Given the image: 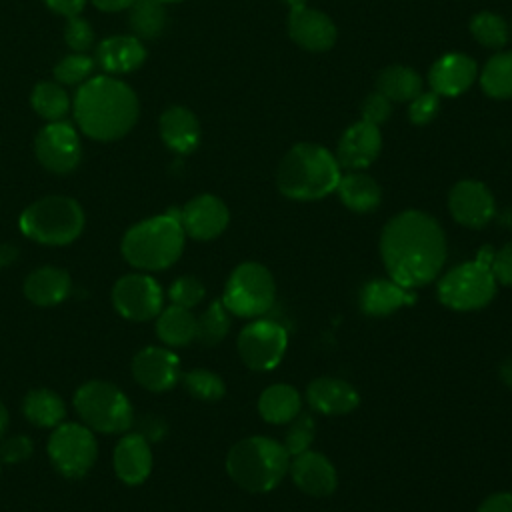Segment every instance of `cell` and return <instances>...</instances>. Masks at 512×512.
<instances>
[{"mask_svg": "<svg viewBox=\"0 0 512 512\" xmlns=\"http://www.w3.org/2000/svg\"><path fill=\"white\" fill-rule=\"evenodd\" d=\"M132 374L136 382L150 392H166L180 380L178 356L162 346H148L132 360Z\"/></svg>", "mask_w": 512, "mask_h": 512, "instance_id": "17", "label": "cell"}, {"mask_svg": "<svg viewBox=\"0 0 512 512\" xmlns=\"http://www.w3.org/2000/svg\"><path fill=\"white\" fill-rule=\"evenodd\" d=\"M448 210L458 224L466 228H484L496 214V202L484 182L468 178L450 188Z\"/></svg>", "mask_w": 512, "mask_h": 512, "instance_id": "14", "label": "cell"}, {"mask_svg": "<svg viewBox=\"0 0 512 512\" xmlns=\"http://www.w3.org/2000/svg\"><path fill=\"white\" fill-rule=\"evenodd\" d=\"M302 412V398L290 384H270L258 396V414L270 424H288Z\"/></svg>", "mask_w": 512, "mask_h": 512, "instance_id": "28", "label": "cell"}, {"mask_svg": "<svg viewBox=\"0 0 512 512\" xmlns=\"http://www.w3.org/2000/svg\"><path fill=\"white\" fill-rule=\"evenodd\" d=\"M230 312L222 300H214L200 316H196V340L204 346L220 344L230 330Z\"/></svg>", "mask_w": 512, "mask_h": 512, "instance_id": "35", "label": "cell"}, {"mask_svg": "<svg viewBox=\"0 0 512 512\" xmlns=\"http://www.w3.org/2000/svg\"><path fill=\"white\" fill-rule=\"evenodd\" d=\"M446 252L442 226L422 210H404L392 216L380 234V258L388 278L410 290L438 278Z\"/></svg>", "mask_w": 512, "mask_h": 512, "instance_id": "1", "label": "cell"}, {"mask_svg": "<svg viewBox=\"0 0 512 512\" xmlns=\"http://www.w3.org/2000/svg\"><path fill=\"white\" fill-rule=\"evenodd\" d=\"M18 258V250L12 244H0V268L10 266Z\"/></svg>", "mask_w": 512, "mask_h": 512, "instance_id": "50", "label": "cell"}, {"mask_svg": "<svg viewBox=\"0 0 512 512\" xmlns=\"http://www.w3.org/2000/svg\"><path fill=\"white\" fill-rule=\"evenodd\" d=\"M84 228L80 204L68 196H46L30 204L20 216L24 236L50 246L74 242Z\"/></svg>", "mask_w": 512, "mask_h": 512, "instance_id": "6", "label": "cell"}, {"mask_svg": "<svg viewBox=\"0 0 512 512\" xmlns=\"http://www.w3.org/2000/svg\"><path fill=\"white\" fill-rule=\"evenodd\" d=\"M162 302V288L148 274H126L112 288V304L116 312L134 322L156 318L162 310Z\"/></svg>", "mask_w": 512, "mask_h": 512, "instance_id": "12", "label": "cell"}, {"mask_svg": "<svg viewBox=\"0 0 512 512\" xmlns=\"http://www.w3.org/2000/svg\"><path fill=\"white\" fill-rule=\"evenodd\" d=\"M510 38H512V24H510Z\"/></svg>", "mask_w": 512, "mask_h": 512, "instance_id": "55", "label": "cell"}, {"mask_svg": "<svg viewBox=\"0 0 512 512\" xmlns=\"http://www.w3.org/2000/svg\"><path fill=\"white\" fill-rule=\"evenodd\" d=\"M152 470L150 442L138 432L126 434L114 448V472L126 484H140Z\"/></svg>", "mask_w": 512, "mask_h": 512, "instance_id": "23", "label": "cell"}, {"mask_svg": "<svg viewBox=\"0 0 512 512\" xmlns=\"http://www.w3.org/2000/svg\"><path fill=\"white\" fill-rule=\"evenodd\" d=\"M290 10L292 8H300V6H306V0H282Z\"/></svg>", "mask_w": 512, "mask_h": 512, "instance_id": "53", "label": "cell"}, {"mask_svg": "<svg viewBox=\"0 0 512 512\" xmlns=\"http://www.w3.org/2000/svg\"><path fill=\"white\" fill-rule=\"evenodd\" d=\"M6 428H8V410H6V406L0 402V438H2V434L6 432Z\"/></svg>", "mask_w": 512, "mask_h": 512, "instance_id": "52", "label": "cell"}, {"mask_svg": "<svg viewBox=\"0 0 512 512\" xmlns=\"http://www.w3.org/2000/svg\"><path fill=\"white\" fill-rule=\"evenodd\" d=\"M146 58V50L136 36H110L96 48V60L110 74H126L136 70Z\"/></svg>", "mask_w": 512, "mask_h": 512, "instance_id": "25", "label": "cell"}, {"mask_svg": "<svg viewBox=\"0 0 512 512\" xmlns=\"http://www.w3.org/2000/svg\"><path fill=\"white\" fill-rule=\"evenodd\" d=\"M230 222L228 206L214 194H200L180 210V224L186 236L194 240H212L220 236Z\"/></svg>", "mask_w": 512, "mask_h": 512, "instance_id": "16", "label": "cell"}, {"mask_svg": "<svg viewBox=\"0 0 512 512\" xmlns=\"http://www.w3.org/2000/svg\"><path fill=\"white\" fill-rule=\"evenodd\" d=\"M34 152L38 162L54 172V174H68L72 172L82 156L80 140L72 124L56 120L46 124L34 142Z\"/></svg>", "mask_w": 512, "mask_h": 512, "instance_id": "13", "label": "cell"}, {"mask_svg": "<svg viewBox=\"0 0 512 512\" xmlns=\"http://www.w3.org/2000/svg\"><path fill=\"white\" fill-rule=\"evenodd\" d=\"M340 176L342 168L328 148L314 142H298L282 156L276 170V186L290 200L310 202L334 192Z\"/></svg>", "mask_w": 512, "mask_h": 512, "instance_id": "3", "label": "cell"}, {"mask_svg": "<svg viewBox=\"0 0 512 512\" xmlns=\"http://www.w3.org/2000/svg\"><path fill=\"white\" fill-rule=\"evenodd\" d=\"M204 294H206V288L196 276H180L172 282V286L168 290L170 302L176 306L188 308V310L194 308L196 304H200Z\"/></svg>", "mask_w": 512, "mask_h": 512, "instance_id": "40", "label": "cell"}, {"mask_svg": "<svg viewBox=\"0 0 512 512\" xmlns=\"http://www.w3.org/2000/svg\"><path fill=\"white\" fill-rule=\"evenodd\" d=\"M92 68H94V60L84 52H78L62 58L54 68V76L62 84H80V82H86Z\"/></svg>", "mask_w": 512, "mask_h": 512, "instance_id": "39", "label": "cell"}, {"mask_svg": "<svg viewBox=\"0 0 512 512\" xmlns=\"http://www.w3.org/2000/svg\"><path fill=\"white\" fill-rule=\"evenodd\" d=\"M490 270L498 284L512 286V242H506L498 250H494Z\"/></svg>", "mask_w": 512, "mask_h": 512, "instance_id": "45", "label": "cell"}, {"mask_svg": "<svg viewBox=\"0 0 512 512\" xmlns=\"http://www.w3.org/2000/svg\"><path fill=\"white\" fill-rule=\"evenodd\" d=\"M470 34L480 46L500 50L510 40V24L500 14L484 10L472 16Z\"/></svg>", "mask_w": 512, "mask_h": 512, "instance_id": "34", "label": "cell"}, {"mask_svg": "<svg viewBox=\"0 0 512 512\" xmlns=\"http://www.w3.org/2000/svg\"><path fill=\"white\" fill-rule=\"evenodd\" d=\"M184 386L188 390L190 396L204 400V402H216L224 396L226 386L222 382V378L206 368H196L184 374Z\"/></svg>", "mask_w": 512, "mask_h": 512, "instance_id": "37", "label": "cell"}, {"mask_svg": "<svg viewBox=\"0 0 512 512\" xmlns=\"http://www.w3.org/2000/svg\"><path fill=\"white\" fill-rule=\"evenodd\" d=\"M478 82L486 96L494 100L512 98V50L492 54L478 74Z\"/></svg>", "mask_w": 512, "mask_h": 512, "instance_id": "31", "label": "cell"}, {"mask_svg": "<svg viewBox=\"0 0 512 512\" xmlns=\"http://www.w3.org/2000/svg\"><path fill=\"white\" fill-rule=\"evenodd\" d=\"M32 108L46 120L56 122L62 120L64 114L68 112V94L64 88L56 82H40L34 86L32 96H30Z\"/></svg>", "mask_w": 512, "mask_h": 512, "instance_id": "36", "label": "cell"}, {"mask_svg": "<svg viewBox=\"0 0 512 512\" xmlns=\"http://www.w3.org/2000/svg\"><path fill=\"white\" fill-rule=\"evenodd\" d=\"M288 34L306 52H326L336 42V24L316 8L300 6L288 14Z\"/></svg>", "mask_w": 512, "mask_h": 512, "instance_id": "18", "label": "cell"}, {"mask_svg": "<svg viewBox=\"0 0 512 512\" xmlns=\"http://www.w3.org/2000/svg\"><path fill=\"white\" fill-rule=\"evenodd\" d=\"M158 2H162V4H164V2H180V0H158Z\"/></svg>", "mask_w": 512, "mask_h": 512, "instance_id": "54", "label": "cell"}, {"mask_svg": "<svg viewBox=\"0 0 512 512\" xmlns=\"http://www.w3.org/2000/svg\"><path fill=\"white\" fill-rule=\"evenodd\" d=\"M316 434V426H314V418L310 414H298L292 422H288V430L284 434V450L292 456L302 454L306 450H310L312 440Z\"/></svg>", "mask_w": 512, "mask_h": 512, "instance_id": "38", "label": "cell"}, {"mask_svg": "<svg viewBox=\"0 0 512 512\" xmlns=\"http://www.w3.org/2000/svg\"><path fill=\"white\" fill-rule=\"evenodd\" d=\"M22 410L24 416L38 428H56L66 414L64 400L48 388L30 390L22 402Z\"/></svg>", "mask_w": 512, "mask_h": 512, "instance_id": "32", "label": "cell"}, {"mask_svg": "<svg viewBox=\"0 0 512 512\" xmlns=\"http://www.w3.org/2000/svg\"><path fill=\"white\" fill-rule=\"evenodd\" d=\"M160 136L176 154H190L200 144V122L184 106H170L160 116Z\"/></svg>", "mask_w": 512, "mask_h": 512, "instance_id": "24", "label": "cell"}, {"mask_svg": "<svg viewBox=\"0 0 512 512\" xmlns=\"http://www.w3.org/2000/svg\"><path fill=\"white\" fill-rule=\"evenodd\" d=\"M96 452L94 434L84 424H58L48 440V456L54 468L68 478L84 476L92 468Z\"/></svg>", "mask_w": 512, "mask_h": 512, "instance_id": "11", "label": "cell"}, {"mask_svg": "<svg viewBox=\"0 0 512 512\" xmlns=\"http://www.w3.org/2000/svg\"><path fill=\"white\" fill-rule=\"evenodd\" d=\"M74 116L86 136L104 142L118 140L138 120V98L124 82L112 76H96L78 88Z\"/></svg>", "mask_w": 512, "mask_h": 512, "instance_id": "2", "label": "cell"}, {"mask_svg": "<svg viewBox=\"0 0 512 512\" xmlns=\"http://www.w3.org/2000/svg\"><path fill=\"white\" fill-rule=\"evenodd\" d=\"M156 334L166 346H188L196 340V316L188 308L170 304L156 316Z\"/></svg>", "mask_w": 512, "mask_h": 512, "instance_id": "30", "label": "cell"}, {"mask_svg": "<svg viewBox=\"0 0 512 512\" xmlns=\"http://www.w3.org/2000/svg\"><path fill=\"white\" fill-rule=\"evenodd\" d=\"M138 434L148 442H160L166 434V422L156 414H146L138 422Z\"/></svg>", "mask_w": 512, "mask_h": 512, "instance_id": "46", "label": "cell"}, {"mask_svg": "<svg viewBox=\"0 0 512 512\" xmlns=\"http://www.w3.org/2000/svg\"><path fill=\"white\" fill-rule=\"evenodd\" d=\"M276 300V282L270 270L260 262L238 264L226 280L222 304L240 318L264 316Z\"/></svg>", "mask_w": 512, "mask_h": 512, "instance_id": "8", "label": "cell"}, {"mask_svg": "<svg viewBox=\"0 0 512 512\" xmlns=\"http://www.w3.org/2000/svg\"><path fill=\"white\" fill-rule=\"evenodd\" d=\"M74 408L84 426L102 434H120L132 426V406L110 382L92 380L80 386L74 394Z\"/></svg>", "mask_w": 512, "mask_h": 512, "instance_id": "7", "label": "cell"}, {"mask_svg": "<svg viewBox=\"0 0 512 512\" xmlns=\"http://www.w3.org/2000/svg\"><path fill=\"white\" fill-rule=\"evenodd\" d=\"M136 0H92V4L102 12H120L134 4Z\"/></svg>", "mask_w": 512, "mask_h": 512, "instance_id": "49", "label": "cell"}, {"mask_svg": "<svg viewBox=\"0 0 512 512\" xmlns=\"http://www.w3.org/2000/svg\"><path fill=\"white\" fill-rule=\"evenodd\" d=\"M414 290L392 278H374L360 290V308L368 316H388L414 302Z\"/></svg>", "mask_w": 512, "mask_h": 512, "instance_id": "22", "label": "cell"}, {"mask_svg": "<svg viewBox=\"0 0 512 512\" xmlns=\"http://www.w3.org/2000/svg\"><path fill=\"white\" fill-rule=\"evenodd\" d=\"M380 150H382L380 126L358 120L342 132L334 156L340 168H346L350 172V170L368 168L380 156Z\"/></svg>", "mask_w": 512, "mask_h": 512, "instance_id": "15", "label": "cell"}, {"mask_svg": "<svg viewBox=\"0 0 512 512\" xmlns=\"http://www.w3.org/2000/svg\"><path fill=\"white\" fill-rule=\"evenodd\" d=\"M476 512H512V492L490 494Z\"/></svg>", "mask_w": 512, "mask_h": 512, "instance_id": "47", "label": "cell"}, {"mask_svg": "<svg viewBox=\"0 0 512 512\" xmlns=\"http://www.w3.org/2000/svg\"><path fill=\"white\" fill-rule=\"evenodd\" d=\"M500 378L502 382L512 388V356H508L502 364H500Z\"/></svg>", "mask_w": 512, "mask_h": 512, "instance_id": "51", "label": "cell"}, {"mask_svg": "<svg viewBox=\"0 0 512 512\" xmlns=\"http://www.w3.org/2000/svg\"><path fill=\"white\" fill-rule=\"evenodd\" d=\"M306 400L312 410L326 416L350 414L360 404L358 390L344 378L318 376L306 386Z\"/></svg>", "mask_w": 512, "mask_h": 512, "instance_id": "21", "label": "cell"}, {"mask_svg": "<svg viewBox=\"0 0 512 512\" xmlns=\"http://www.w3.org/2000/svg\"><path fill=\"white\" fill-rule=\"evenodd\" d=\"M376 90L390 102H410L422 92V76L404 64H390L376 76Z\"/></svg>", "mask_w": 512, "mask_h": 512, "instance_id": "29", "label": "cell"}, {"mask_svg": "<svg viewBox=\"0 0 512 512\" xmlns=\"http://www.w3.org/2000/svg\"><path fill=\"white\" fill-rule=\"evenodd\" d=\"M24 294L36 306H54L70 294V276L56 266H40L24 280Z\"/></svg>", "mask_w": 512, "mask_h": 512, "instance_id": "27", "label": "cell"}, {"mask_svg": "<svg viewBox=\"0 0 512 512\" xmlns=\"http://www.w3.org/2000/svg\"><path fill=\"white\" fill-rule=\"evenodd\" d=\"M478 66L474 58L462 52H450L440 56L428 72L430 90L438 96H460L476 80Z\"/></svg>", "mask_w": 512, "mask_h": 512, "instance_id": "20", "label": "cell"}, {"mask_svg": "<svg viewBox=\"0 0 512 512\" xmlns=\"http://www.w3.org/2000/svg\"><path fill=\"white\" fill-rule=\"evenodd\" d=\"M440 112V96L432 90H422L408 102V118L416 126H424L436 118Z\"/></svg>", "mask_w": 512, "mask_h": 512, "instance_id": "41", "label": "cell"}, {"mask_svg": "<svg viewBox=\"0 0 512 512\" xmlns=\"http://www.w3.org/2000/svg\"><path fill=\"white\" fill-rule=\"evenodd\" d=\"M184 238L180 210H170L134 224L122 238V256L138 270H164L180 258Z\"/></svg>", "mask_w": 512, "mask_h": 512, "instance_id": "4", "label": "cell"}, {"mask_svg": "<svg viewBox=\"0 0 512 512\" xmlns=\"http://www.w3.org/2000/svg\"><path fill=\"white\" fill-rule=\"evenodd\" d=\"M52 12L62 14L66 18L78 16L86 4V0H42Z\"/></svg>", "mask_w": 512, "mask_h": 512, "instance_id": "48", "label": "cell"}, {"mask_svg": "<svg viewBox=\"0 0 512 512\" xmlns=\"http://www.w3.org/2000/svg\"><path fill=\"white\" fill-rule=\"evenodd\" d=\"M128 24L136 38H156L164 32L166 26V10L164 4L158 0H136L130 6Z\"/></svg>", "mask_w": 512, "mask_h": 512, "instance_id": "33", "label": "cell"}, {"mask_svg": "<svg viewBox=\"0 0 512 512\" xmlns=\"http://www.w3.org/2000/svg\"><path fill=\"white\" fill-rule=\"evenodd\" d=\"M288 474L298 490L308 496H330L338 486V474L334 464L320 452L306 450L290 458Z\"/></svg>", "mask_w": 512, "mask_h": 512, "instance_id": "19", "label": "cell"}, {"mask_svg": "<svg viewBox=\"0 0 512 512\" xmlns=\"http://www.w3.org/2000/svg\"><path fill=\"white\" fill-rule=\"evenodd\" d=\"M290 454L282 442L268 436L238 440L226 456L228 476L244 490L262 494L274 490L288 474Z\"/></svg>", "mask_w": 512, "mask_h": 512, "instance_id": "5", "label": "cell"}, {"mask_svg": "<svg viewBox=\"0 0 512 512\" xmlns=\"http://www.w3.org/2000/svg\"><path fill=\"white\" fill-rule=\"evenodd\" d=\"M498 282L488 264L480 260L450 268L438 282V300L456 312L480 310L496 296Z\"/></svg>", "mask_w": 512, "mask_h": 512, "instance_id": "9", "label": "cell"}, {"mask_svg": "<svg viewBox=\"0 0 512 512\" xmlns=\"http://www.w3.org/2000/svg\"><path fill=\"white\" fill-rule=\"evenodd\" d=\"M360 112H362L360 120H364L368 124H374V126H380L390 118L392 102L386 96H382L378 90H374L362 100Z\"/></svg>", "mask_w": 512, "mask_h": 512, "instance_id": "42", "label": "cell"}, {"mask_svg": "<svg viewBox=\"0 0 512 512\" xmlns=\"http://www.w3.org/2000/svg\"><path fill=\"white\" fill-rule=\"evenodd\" d=\"M236 346L240 360L250 370L268 372L282 362L288 348V332L282 324L260 316L240 330Z\"/></svg>", "mask_w": 512, "mask_h": 512, "instance_id": "10", "label": "cell"}, {"mask_svg": "<svg viewBox=\"0 0 512 512\" xmlns=\"http://www.w3.org/2000/svg\"><path fill=\"white\" fill-rule=\"evenodd\" d=\"M30 454H32V442L24 434L10 436L0 442V460L2 462L16 464V462L26 460Z\"/></svg>", "mask_w": 512, "mask_h": 512, "instance_id": "44", "label": "cell"}, {"mask_svg": "<svg viewBox=\"0 0 512 512\" xmlns=\"http://www.w3.org/2000/svg\"><path fill=\"white\" fill-rule=\"evenodd\" d=\"M64 40L72 50L84 52L92 46L94 32H92V28L86 20H82L78 16H72V18H68V24H66V30H64Z\"/></svg>", "mask_w": 512, "mask_h": 512, "instance_id": "43", "label": "cell"}, {"mask_svg": "<svg viewBox=\"0 0 512 512\" xmlns=\"http://www.w3.org/2000/svg\"><path fill=\"white\" fill-rule=\"evenodd\" d=\"M340 202L358 214L372 212L382 202V188L380 184L362 170H350L340 176L338 186L334 190Z\"/></svg>", "mask_w": 512, "mask_h": 512, "instance_id": "26", "label": "cell"}]
</instances>
